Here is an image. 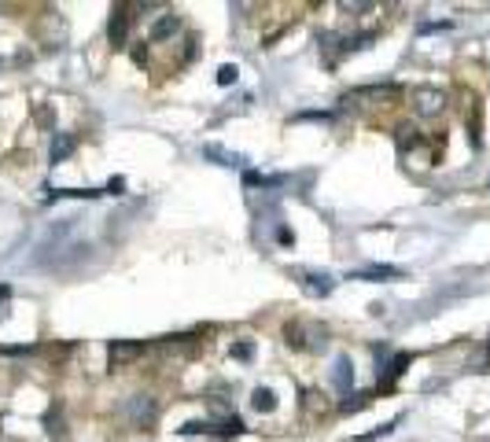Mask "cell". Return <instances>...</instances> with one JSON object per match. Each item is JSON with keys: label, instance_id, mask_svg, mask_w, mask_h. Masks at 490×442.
<instances>
[{"label": "cell", "instance_id": "8fae6325", "mask_svg": "<svg viewBox=\"0 0 490 442\" xmlns=\"http://www.w3.org/2000/svg\"><path fill=\"white\" fill-rule=\"evenodd\" d=\"M203 155H206V159H217L222 166H240V162H243V155L225 151V148H217V144H206V148H203Z\"/></svg>", "mask_w": 490, "mask_h": 442}, {"label": "cell", "instance_id": "9c48e42d", "mask_svg": "<svg viewBox=\"0 0 490 442\" xmlns=\"http://www.w3.org/2000/svg\"><path fill=\"white\" fill-rule=\"evenodd\" d=\"M181 30V19L174 15V11H170V15H162L159 22H155L151 26V45H159V41H166V37H170V33H177Z\"/></svg>", "mask_w": 490, "mask_h": 442}, {"label": "cell", "instance_id": "5bb4252c", "mask_svg": "<svg viewBox=\"0 0 490 442\" xmlns=\"http://www.w3.org/2000/svg\"><path fill=\"white\" fill-rule=\"evenodd\" d=\"M409 361H413V354H398V358L391 361V365H387V372H383V387H391V383L398 380V376L406 372V365H409Z\"/></svg>", "mask_w": 490, "mask_h": 442}, {"label": "cell", "instance_id": "9a60e30c", "mask_svg": "<svg viewBox=\"0 0 490 442\" xmlns=\"http://www.w3.org/2000/svg\"><path fill=\"white\" fill-rule=\"evenodd\" d=\"M236 67H232V63H225V67L222 70H217V85H232V82H236Z\"/></svg>", "mask_w": 490, "mask_h": 442}, {"label": "cell", "instance_id": "3957f363", "mask_svg": "<svg viewBox=\"0 0 490 442\" xmlns=\"http://www.w3.org/2000/svg\"><path fill=\"white\" fill-rule=\"evenodd\" d=\"M133 4H118V8H111V26H107V33H111V45L114 48H125L129 41V26H133Z\"/></svg>", "mask_w": 490, "mask_h": 442}, {"label": "cell", "instance_id": "7a4b0ae2", "mask_svg": "<svg viewBox=\"0 0 490 442\" xmlns=\"http://www.w3.org/2000/svg\"><path fill=\"white\" fill-rule=\"evenodd\" d=\"M413 111L420 114V119H435V114L446 111V93L435 85H420L413 89Z\"/></svg>", "mask_w": 490, "mask_h": 442}, {"label": "cell", "instance_id": "277c9868", "mask_svg": "<svg viewBox=\"0 0 490 442\" xmlns=\"http://www.w3.org/2000/svg\"><path fill=\"white\" fill-rule=\"evenodd\" d=\"M155 413H159V406H155V398H151V395L129 398V420H133L137 427H148V424L155 420Z\"/></svg>", "mask_w": 490, "mask_h": 442}, {"label": "cell", "instance_id": "ac0fdd59", "mask_svg": "<svg viewBox=\"0 0 490 442\" xmlns=\"http://www.w3.org/2000/svg\"><path fill=\"white\" fill-rule=\"evenodd\" d=\"M487 350H490V343H487Z\"/></svg>", "mask_w": 490, "mask_h": 442}, {"label": "cell", "instance_id": "30bf717a", "mask_svg": "<svg viewBox=\"0 0 490 442\" xmlns=\"http://www.w3.org/2000/svg\"><path fill=\"white\" fill-rule=\"evenodd\" d=\"M332 380H335V387H339V391H346V387H351V380H354L351 358H335V372H332Z\"/></svg>", "mask_w": 490, "mask_h": 442}, {"label": "cell", "instance_id": "e0dca14e", "mask_svg": "<svg viewBox=\"0 0 490 442\" xmlns=\"http://www.w3.org/2000/svg\"><path fill=\"white\" fill-rule=\"evenodd\" d=\"M236 358H251V343H240L236 346Z\"/></svg>", "mask_w": 490, "mask_h": 442}, {"label": "cell", "instance_id": "ba28073f", "mask_svg": "<svg viewBox=\"0 0 490 442\" xmlns=\"http://www.w3.org/2000/svg\"><path fill=\"white\" fill-rule=\"evenodd\" d=\"M299 280L309 295H328L332 291V277H325V273H299Z\"/></svg>", "mask_w": 490, "mask_h": 442}, {"label": "cell", "instance_id": "2e32d148", "mask_svg": "<svg viewBox=\"0 0 490 442\" xmlns=\"http://www.w3.org/2000/svg\"><path fill=\"white\" fill-rule=\"evenodd\" d=\"M122 188H125V181H122V177H114L111 185H107V192H111V196H122Z\"/></svg>", "mask_w": 490, "mask_h": 442}, {"label": "cell", "instance_id": "6da1fadb", "mask_svg": "<svg viewBox=\"0 0 490 442\" xmlns=\"http://www.w3.org/2000/svg\"><path fill=\"white\" fill-rule=\"evenodd\" d=\"M284 335H288V343L295 350H325V343H328V328L314 321H291L284 328Z\"/></svg>", "mask_w": 490, "mask_h": 442}, {"label": "cell", "instance_id": "4fadbf2b", "mask_svg": "<svg viewBox=\"0 0 490 442\" xmlns=\"http://www.w3.org/2000/svg\"><path fill=\"white\" fill-rule=\"evenodd\" d=\"M70 151H74V137L70 133H59L56 140H52V162H63Z\"/></svg>", "mask_w": 490, "mask_h": 442}, {"label": "cell", "instance_id": "7c38bea8", "mask_svg": "<svg viewBox=\"0 0 490 442\" xmlns=\"http://www.w3.org/2000/svg\"><path fill=\"white\" fill-rule=\"evenodd\" d=\"M251 406H254L258 413H273V409H277V395L269 391V387H258V391L251 395Z\"/></svg>", "mask_w": 490, "mask_h": 442}, {"label": "cell", "instance_id": "5b68a950", "mask_svg": "<svg viewBox=\"0 0 490 442\" xmlns=\"http://www.w3.org/2000/svg\"><path fill=\"white\" fill-rule=\"evenodd\" d=\"M107 354H111V365L122 369V365H129L133 358L144 354V343H122V340H114V343L107 346Z\"/></svg>", "mask_w": 490, "mask_h": 442}, {"label": "cell", "instance_id": "52a82bcc", "mask_svg": "<svg viewBox=\"0 0 490 442\" xmlns=\"http://www.w3.org/2000/svg\"><path fill=\"white\" fill-rule=\"evenodd\" d=\"M398 277H406L398 266H369V269L354 273V280H398Z\"/></svg>", "mask_w": 490, "mask_h": 442}, {"label": "cell", "instance_id": "8992f818", "mask_svg": "<svg viewBox=\"0 0 490 442\" xmlns=\"http://www.w3.org/2000/svg\"><path fill=\"white\" fill-rule=\"evenodd\" d=\"M398 89L395 85H369V89H354V93H346L343 103H358V100H395Z\"/></svg>", "mask_w": 490, "mask_h": 442}]
</instances>
